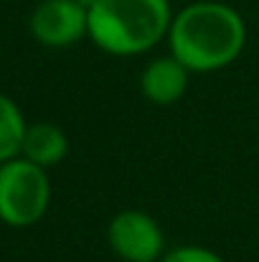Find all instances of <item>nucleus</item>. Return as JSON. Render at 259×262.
<instances>
[{"instance_id":"obj_3","label":"nucleus","mask_w":259,"mask_h":262,"mask_svg":"<svg viewBox=\"0 0 259 262\" xmlns=\"http://www.w3.org/2000/svg\"><path fill=\"white\" fill-rule=\"evenodd\" d=\"M51 201L46 168L23 156L0 163V222L15 229L33 227L43 219Z\"/></svg>"},{"instance_id":"obj_7","label":"nucleus","mask_w":259,"mask_h":262,"mask_svg":"<svg viewBox=\"0 0 259 262\" xmlns=\"http://www.w3.org/2000/svg\"><path fill=\"white\" fill-rule=\"evenodd\" d=\"M69 153V138L66 133L54 122H33L26 127L20 156L41 168L59 166Z\"/></svg>"},{"instance_id":"obj_9","label":"nucleus","mask_w":259,"mask_h":262,"mask_svg":"<svg viewBox=\"0 0 259 262\" xmlns=\"http://www.w3.org/2000/svg\"><path fill=\"white\" fill-rule=\"evenodd\" d=\"M160 262H226L219 252L201 247V245H180L166 250V255L160 257Z\"/></svg>"},{"instance_id":"obj_4","label":"nucleus","mask_w":259,"mask_h":262,"mask_svg":"<svg viewBox=\"0 0 259 262\" xmlns=\"http://www.w3.org/2000/svg\"><path fill=\"white\" fill-rule=\"evenodd\" d=\"M107 245L122 262H160L166 234L158 219L143 209H122L107 224Z\"/></svg>"},{"instance_id":"obj_5","label":"nucleus","mask_w":259,"mask_h":262,"mask_svg":"<svg viewBox=\"0 0 259 262\" xmlns=\"http://www.w3.org/2000/svg\"><path fill=\"white\" fill-rule=\"evenodd\" d=\"M28 26L41 46L66 49L89 33V8L82 0H41Z\"/></svg>"},{"instance_id":"obj_1","label":"nucleus","mask_w":259,"mask_h":262,"mask_svg":"<svg viewBox=\"0 0 259 262\" xmlns=\"http://www.w3.org/2000/svg\"><path fill=\"white\" fill-rule=\"evenodd\" d=\"M168 54L191 74H211L234 64L247 46V23L226 3L196 0L173 13Z\"/></svg>"},{"instance_id":"obj_8","label":"nucleus","mask_w":259,"mask_h":262,"mask_svg":"<svg viewBox=\"0 0 259 262\" xmlns=\"http://www.w3.org/2000/svg\"><path fill=\"white\" fill-rule=\"evenodd\" d=\"M26 127L28 125L20 107L8 94H0V163L20 156Z\"/></svg>"},{"instance_id":"obj_2","label":"nucleus","mask_w":259,"mask_h":262,"mask_svg":"<svg viewBox=\"0 0 259 262\" xmlns=\"http://www.w3.org/2000/svg\"><path fill=\"white\" fill-rule=\"evenodd\" d=\"M171 20V0H94L86 36L109 56H140L168 38Z\"/></svg>"},{"instance_id":"obj_6","label":"nucleus","mask_w":259,"mask_h":262,"mask_svg":"<svg viewBox=\"0 0 259 262\" xmlns=\"http://www.w3.org/2000/svg\"><path fill=\"white\" fill-rule=\"evenodd\" d=\"M188 69L173 56H155L153 61H148L140 72L137 87L140 94L155 104V107H171L175 102L183 99L185 89H188Z\"/></svg>"}]
</instances>
